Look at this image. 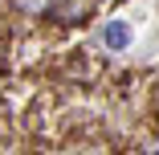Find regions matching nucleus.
<instances>
[{
	"label": "nucleus",
	"instance_id": "obj_1",
	"mask_svg": "<svg viewBox=\"0 0 159 155\" xmlns=\"http://www.w3.org/2000/svg\"><path fill=\"white\" fill-rule=\"evenodd\" d=\"M90 4H94V0H53V4H49V16L61 21V25H78V21L90 16Z\"/></svg>",
	"mask_w": 159,
	"mask_h": 155
},
{
	"label": "nucleus",
	"instance_id": "obj_2",
	"mask_svg": "<svg viewBox=\"0 0 159 155\" xmlns=\"http://www.w3.org/2000/svg\"><path fill=\"white\" fill-rule=\"evenodd\" d=\"M102 37H106V45H110V49H126V45H131V29H126L122 21H110Z\"/></svg>",
	"mask_w": 159,
	"mask_h": 155
}]
</instances>
